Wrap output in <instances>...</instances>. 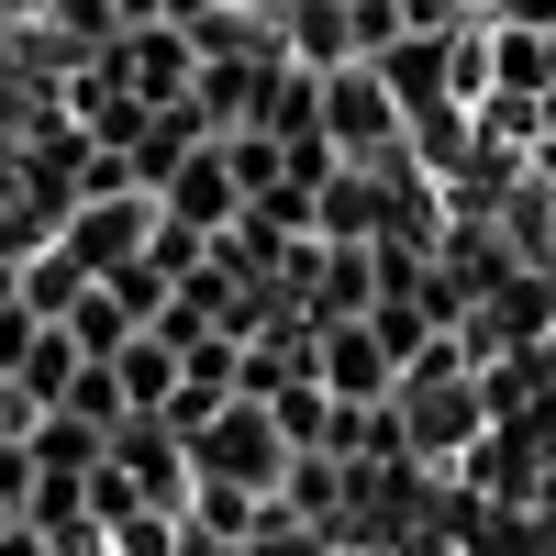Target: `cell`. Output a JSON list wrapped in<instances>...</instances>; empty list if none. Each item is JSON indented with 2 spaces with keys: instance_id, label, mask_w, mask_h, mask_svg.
<instances>
[{
  "instance_id": "obj_3",
  "label": "cell",
  "mask_w": 556,
  "mask_h": 556,
  "mask_svg": "<svg viewBox=\"0 0 556 556\" xmlns=\"http://www.w3.org/2000/svg\"><path fill=\"white\" fill-rule=\"evenodd\" d=\"M312 112H323V134H334V156H390L401 146V101H390V78L379 67H323V89H312Z\"/></svg>"
},
{
  "instance_id": "obj_14",
  "label": "cell",
  "mask_w": 556,
  "mask_h": 556,
  "mask_svg": "<svg viewBox=\"0 0 556 556\" xmlns=\"http://www.w3.org/2000/svg\"><path fill=\"white\" fill-rule=\"evenodd\" d=\"M101 290H112V301H123L134 323H156V312H167V290H178V278H167V267H146V256H134V267H112V278H101Z\"/></svg>"
},
{
  "instance_id": "obj_15",
  "label": "cell",
  "mask_w": 556,
  "mask_h": 556,
  "mask_svg": "<svg viewBox=\"0 0 556 556\" xmlns=\"http://www.w3.org/2000/svg\"><path fill=\"white\" fill-rule=\"evenodd\" d=\"M201 256H212V235H190V223H167V212H156V235H146V267H167V278H190Z\"/></svg>"
},
{
  "instance_id": "obj_11",
  "label": "cell",
  "mask_w": 556,
  "mask_h": 556,
  "mask_svg": "<svg viewBox=\"0 0 556 556\" xmlns=\"http://www.w3.org/2000/svg\"><path fill=\"white\" fill-rule=\"evenodd\" d=\"M0 379H23L45 412H56V401H67V379H78V345H67V323H34V345H23L12 367H0Z\"/></svg>"
},
{
  "instance_id": "obj_2",
  "label": "cell",
  "mask_w": 556,
  "mask_h": 556,
  "mask_svg": "<svg viewBox=\"0 0 556 556\" xmlns=\"http://www.w3.org/2000/svg\"><path fill=\"white\" fill-rule=\"evenodd\" d=\"M401 445L424 456V468H445V456H468L490 434V390H479V367H456V379H401Z\"/></svg>"
},
{
  "instance_id": "obj_4",
  "label": "cell",
  "mask_w": 556,
  "mask_h": 556,
  "mask_svg": "<svg viewBox=\"0 0 556 556\" xmlns=\"http://www.w3.org/2000/svg\"><path fill=\"white\" fill-rule=\"evenodd\" d=\"M146 235H156V201H146V190H101V201H67V223H56V245H67L89 278L134 267V256H146Z\"/></svg>"
},
{
  "instance_id": "obj_5",
  "label": "cell",
  "mask_w": 556,
  "mask_h": 556,
  "mask_svg": "<svg viewBox=\"0 0 556 556\" xmlns=\"http://www.w3.org/2000/svg\"><path fill=\"white\" fill-rule=\"evenodd\" d=\"M112 468L134 479V501L190 513V434H178V424H156V412H123V424H112Z\"/></svg>"
},
{
  "instance_id": "obj_10",
  "label": "cell",
  "mask_w": 556,
  "mask_h": 556,
  "mask_svg": "<svg viewBox=\"0 0 556 556\" xmlns=\"http://www.w3.org/2000/svg\"><path fill=\"white\" fill-rule=\"evenodd\" d=\"M56 323H67V345H78V356H123L134 334H146V323H134V312H123V301L101 290V278H89V290H78V301H67Z\"/></svg>"
},
{
  "instance_id": "obj_13",
  "label": "cell",
  "mask_w": 556,
  "mask_h": 556,
  "mask_svg": "<svg viewBox=\"0 0 556 556\" xmlns=\"http://www.w3.org/2000/svg\"><path fill=\"white\" fill-rule=\"evenodd\" d=\"M490 34V89H545V34H513V23H479Z\"/></svg>"
},
{
  "instance_id": "obj_9",
  "label": "cell",
  "mask_w": 556,
  "mask_h": 556,
  "mask_svg": "<svg viewBox=\"0 0 556 556\" xmlns=\"http://www.w3.org/2000/svg\"><path fill=\"white\" fill-rule=\"evenodd\" d=\"M112 379H123V412H167V401H178V345H167V334H134V345L112 356Z\"/></svg>"
},
{
  "instance_id": "obj_1",
  "label": "cell",
  "mask_w": 556,
  "mask_h": 556,
  "mask_svg": "<svg viewBox=\"0 0 556 556\" xmlns=\"http://www.w3.org/2000/svg\"><path fill=\"white\" fill-rule=\"evenodd\" d=\"M290 468V434L267 424V401H223L212 424H190V479H223V490H278Z\"/></svg>"
},
{
  "instance_id": "obj_16",
  "label": "cell",
  "mask_w": 556,
  "mask_h": 556,
  "mask_svg": "<svg viewBox=\"0 0 556 556\" xmlns=\"http://www.w3.org/2000/svg\"><path fill=\"white\" fill-rule=\"evenodd\" d=\"M12 523H23V501H0V534H12Z\"/></svg>"
},
{
  "instance_id": "obj_6",
  "label": "cell",
  "mask_w": 556,
  "mask_h": 556,
  "mask_svg": "<svg viewBox=\"0 0 556 556\" xmlns=\"http://www.w3.org/2000/svg\"><path fill=\"white\" fill-rule=\"evenodd\" d=\"M312 379H323V401H390L401 390V356L379 345V323H323L312 334Z\"/></svg>"
},
{
  "instance_id": "obj_7",
  "label": "cell",
  "mask_w": 556,
  "mask_h": 556,
  "mask_svg": "<svg viewBox=\"0 0 556 556\" xmlns=\"http://www.w3.org/2000/svg\"><path fill=\"white\" fill-rule=\"evenodd\" d=\"M156 212L167 223H190V235H223V223L245 212V190H235V167H223V146H190L167 178H156Z\"/></svg>"
},
{
  "instance_id": "obj_12",
  "label": "cell",
  "mask_w": 556,
  "mask_h": 556,
  "mask_svg": "<svg viewBox=\"0 0 556 556\" xmlns=\"http://www.w3.org/2000/svg\"><path fill=\"white\" fill-rule=\"evenodd\" d=\"M223 146V167H235V190L256 201V190H278V178H290V156H278V134H256V123H235V134H212Z\"/></svg>"
},
{
  "instance_id": "obj_8",
  "label": "cell",
  "mask_w": 556,
  "mask_h": 556,
  "mask_svg": "<svg viewBox=\"0 0 556 556\" xmlns=\"http://www.w3.org/2000/svg\"><path fill=\"white\" fill-rule=\"evenodd\" d=\"M34 479H89V468H101V456H112V434L101 424H78V412H34Z\"/></svg>"
}]
</instances>
